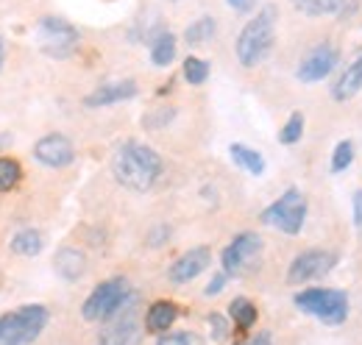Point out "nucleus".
<instances>
[{"label":"nucleus","mask_w":362,"mask_h":345,"mask_svg":"<svg viewBox=\"0 0 362 345\" xmlns=\"http://www.w3.org/2000/svg\"><path fill=\"white\" fill-rule=\"evenodd\" d=\"M301 134H304V115H301V112H293L290 120L279 131V142H281V145H296V142L301 139Z\"/></svg>","instance_id":"obj_26"},{"label":"nucleus","mask_w":362,"mask_h":345,"mask_svg":"<svg viewBox=\"0 0 362 345\" xmlns=\"http://www.w3.org/2000/svg\"><path fill=\"white\" fill-rule=\"evenodd\" d=\"M354 226H357V231L362 234V189L354 192Z\"/></svg>","instance_id":"obj_31"},{"label":"nucleus","mask_w":362,"mask_h":345,"mask_svg":"<svg viewBox=\"0 0 362 345\" xmlns=\"http://www.w3.org/2000/svg\"><path fill=\"white\" fill-rule=\"evenodd\" d=\"M351 162H354V145H351L349 139L337 142V148H334V153H332V170L334 172L346 170Z\"/></svg>","instance_id":"obj_27"},{"label":"nucleus","mask_w":362,"mask_h":345,"mask_svg":"<svg viewBox=\"0 0 362 345\" xmlns=\"http://www.w3.org/2000/svg\"><path fill=\"white\" fill-rule=\"evenodd\" d=\"M181 73H184L187 84H192V86L206 84V78H209V62H204V59H198V56H187Z\"/></svg>","instance_id":"obj_25"},{"label":"nucleus","mask_w":362,"mask_h":345,"mask_svg":"<svg viewBox=\"0 0 362 345\" xmlns=\"http://www.w3.org/2000/svg\"><path fill=\"white\" fill-rule=\"evenodd\" d=\"M237 345H271V332H259L254 340H248V343H237Z\"/></svg>","instance_id":"obj_33"},{"label":"nucleus","mask_w":362,"mask_h":345,"mask_svg":"<svg viewBox=\"0 0 362 345\" xmlns=\"http://www.w3.org/2000/svg\"><path fill=\"white\" fill-rule=\"evenodd\" d=\"M228 8H234V11H240V14H245V11H251L254 6H257V0H226Z\"/></svg>","instance_id":"obj_32"},{"label":"nucleus","mask_w":362,"mask_h":345,"mask_svg":"<svg viewBox=\"0 0 362 345\" xmlns=\"http://www.w3.org/2000/svg\"><path fill=\"white\" fill-rule=\"evenodd\" d=\"M304 220H307V198L296 187L281 192V198H276L271 206L259 215V223L271 226L281 234H290V237H296L304 228Z\"/></svg>","instance_id":"obj_6"},{"label":"nucleus","mask_w":362,"mask_h":345,"mask_svg":"<svg viewBox=\"0 0 362 345\" xmlns=\"http://www.w3.org/2000/svg\"><path fill=\"white\" fill-rule=\"evenodd\" d=\"M179 317V306L173 301H156L145 312V332L148 334H165Z\"/></svg>","instance_id":"obj_15"},{"label":"nucleus","mask_w":362,"mask_h":345,"mask_svg":"<svg viewBox=\"0 0 362 345\" xmlns=\"http://www.w3.org/2000/svg\"><path fill=\"white\" fill-rule=\"evenodd\" d=\"M340 62V50L334 47L332 42H320L315 45L298 64L296 70V78L304 81V84H315V81H323Z\"/></svg>","instance_id":"obj_11"},{"label":"nucleus","mask_w":362,"mask_h":345,"mask_svg":"<svg viewBox=\"0 0 362 345\" xmlns=\"http://www.w3.org/2000/svg\"><path fill=\"white\" fill-rule=\"evenodd\" d=\"M156 345H204V343L192 332H170V334L165 332V334H159V343Z\"/></svg>","instance_id":"obj_28"},{"label":"nucleus","mask_w":362,"mask_h":345,"mask_svg":"<svg viewBox=\"0 0 362 345\" xmlns=\"http://www.w3.org/2000/svg\"><path fill=\"white\" fill-rule=\"evenodd\" d=\"M23 181V168L11 156H0V192H11Z\"/></svg>","instance_id":"obj_24"},{"label":"nucleus","mask_w":362,"mask_h":345,"mask_svg":"<svg viewBox=\"0 0 362 345\" xmlns=\"http://www.w3.org/2000/svg\"><path fill=\"white\" fill-rule=\"evenodd\" d=\"M301 14L307 17H326V14H337L343 11V6L349 0H290Z\"/></svg>","instance_id":"obj_23"},{"label":"nucleus","mask_w":362,"mask_h":345,"mask_svg":"<svg viewBox=\"0 0 362 345\" xmlns=\"http://www.w3.org/2000/svg\"><path fill=\"white\" fill-rule=\"evenodd\" d=\"M53 264H56V273L62 279H67V281L81 279L84 270H87V259H84V254L78 248H62L56 254V259H53Z\"/></svg>","instance_id":"obj_17"},{"label":"nucleus","mask_w":362,"mask_h":345,"mask_svg":"<svg viewBox=\"0 0 362 345\" xmlns=\"http://www.w3.org/2000/svg\"><path fill=\"white\" fill-rule=\"evenodd\" d=\"M134 95H136V81H112V84H103V86H98V89H92L90 95L84 98V106L100 109V106H112V103L132 100Z\"/></svg>","instance_id":"obj_14"},{"label":"nucleus","mask_w":362,"mask_h":345,"mask_svg":"<svg viewBox=\"0 0 362 345\" xmlns=\"http://www.w3.org/2000/svg\"><path fill=\"white\" fill-rule=\"evenodd\" d=\"M257 306L248 301V298H234L228 303V320L237 326V334H245L254 323H257Z\"/></svg>","instance_id":"obj_20"},{"label":"nucleus","mask_w":362,"mask_h":345,"mask_svg":"<svg viewBox=\"0 0 362 345\" xmlns=\"http://www.w3.org/2000/svg\"><path fill=\"white\" fill-rule=\"evenodd\" d=\"M176 37L170 31H159L153 40H151V62L156 67H170V62L176 59Z\"/></svg>","instance_id":"obj_19"},{"label":"nucleus","mask_w":362,"mask_h":345,"mask_svg":"<svg viewBox=\"0 0 362 345\" xmlns=\"http://www.w3.org/2000/svg\"><path fill=\"white\" fill-rule=\"evenodd\" d=\"M362 89V50L357 53V59L340 73V78L334 81V89H332V98L334 100H349V98H354L357 92Z\"/></svg>","instance_id":"obj_16"},{"label":"nucleus","mask_w":362,"mask_h":345,"mask_svg":"<svg viewBox=\"0 0 362 345\" xmlns=\"http://www.w3.org/2000/svg\"><path fill=\"white\" fill-rule=\"evenodd\" d=\"M162 172V156L142 145V142H123L112 156V175L120 187L132 192H148Z\"/></svg>","instance_id":"obj_1"},{"label":"nucleus","mask_w":362,"mask_h":345,"mask_svg":"<svg viewBox=\"0 0 362 345\" xmlns=\"http://www.w3.org/2000/svg\"><path fill=\"white\" fill-rule=\"evenodd\" d=\"M170 3H179V0H170Z\"/></svg>","instance_id":"obj_35"},{"label":"nucleus","mask_w":362,"mask_h":345,"mask_svg":"<svg viewBox=\"0 0 362 345\" xmlns=\"http://www.w3.org/2000/svg\"><path fill=\"white\" fill-rule=\"evenodd\" d=\"M45 245V237L40 228H20L14 237H11V251L20 254V257H37Z\"/></svg>","instance_id":"obj_18"},{"label":"nucleus","mask_w":362,"mask_h":345,"mask_svg":"<svg viewBox=\"0 0 362 345\" xmlns=\"http://www.w3.org/2000/svg\"><path fill=\"white\" fill-rule=\"evenodd\" d=\"M142 343V326L136 320L134 298L126 303L117 315L103 320V329L98 334V345H139Z\"/></svg>","instance_id":"obj_9"},{"label":"nucleus","mask_w":362,"mask_h":345,"mask_svg":"<svg viewBox=\"0 0 362 345\" xmlns=\"http://www.w3.org/2000/svg\"><path fill=\"white\" fill-rule=\"evenodd\" d=\"M212 262V251L209 245H195L189 251H184L170 267H168V279L173 284H189L192 279H198Z\"/></svg>","instance_id":"obj_13"},{"label":"nucleus","mask_w":362,"mask_h":345,"mask_svg":"<svg viewBox=\"0 0 362 345\" xmlns=\"http://www.w3.org/2000/svg\"><path fill=\"white\" fill-rule=\"evenodd\" d=\"M50 312L42 303H28L0 315V345H31L45 332Z\"/></svg>","instance_id":"obj_3"},{"label":"nucleus","mask_w":362,"mask_h":345,"mask_svg":"<svg viewBox=\"0 0 362 345\" xmlns=\"http://www.w3.org/2000/svg\"><path fill=\"white\" fill-rule=\"evenodd\" d=\"M215 31H218L215 17H198L195 23H189V25H187V31H184V42L189 45V47L206 45L212 37H215Z\"/></svg>","instance_id":"obj_22"},{"label":"nucleus","mask_w":362,"mask_h":345,"mask_svg":"<svg viewBox=\"0 0 362 345\" xmlns=\"http://www.w3.org/2000/svg\"><path fill=\"white\" fill-rule=\"evenodd\" d=\"M276 6H262L245 25L243 31L237 34V42H234V53H237V62L245 67V70H254L259 67L273 50L276 42Z\"/></svg>","instance_id":"obj_2"},{"label":"nucleus","mask_w":362,"mask_h":345,"mask_svg":"<svg viewBox=\"0 0 362 345\" xmlns=\"http://www.w3.org/2000/svg\"><path fill=\"white\" fill-rule=\"evenodd\" d=\"M34 159H37L40 165H45V168L59 170V168L73 165L76 148H73V142H70L64 134H45V136L37 139V145H34Z\"/></svg>","instance_id":"obj_12"},{"label":"nucleus","mask_w":362,"mask_h":345,"mask_svg":"<svg viewBox=\"0 0 362 345\" xmlns=\"http://www.w3.org/2000/svg\"><path fill=\"white\" fill-rule=\"evenodd\" d=\"M206 323H209L212 337H215L218 343H221V340H226L228 332H231V329H228V320L223 317V315H218V312H215V315H209V317H206Z\"/></svg>","instance_id":"obj_29"},{"label":"nucleus","mask_w":362,"mask_h":345,"mask_svg":"<svg viewBox=\"0 0 362 345\" xmlns=\"http://www.w3.org/2000/svg\"><path fill=\"white\" fill-rule=\"evenodd\" d=\"M226 273H218V276H215V279H212V281H209V284H206V290H204V296H206V298H209V296H218V293H221V290H223V287H226Z\"/></svg>","instance_id":"obj_30"},{"label":"nucleus","mask_w":362,"mask_h":345,"mask_svg":"<svg viewBox=\"0 0 362 345\" xmlns=\"http://www.w3.org/2000/svg\"><path fill=\"white\" fill-rule=\"evenodd\" d=\"M3 64H6V42H3V37H0V70H3Z\"/></svg>","instance_id":"obj_34"},{"label":"nucleus","mask_w":362,"mask_h":345,"mask_svg":"<svg viewBox=\"0 0 362 345\" xmlns=\"http://www.w3.org/2000/svg\"><path fill=\"white\" fill-rule=\"evenodd\" d=\"M37 45L50 59H70L78 47V31L62 17H42L37 25Z\"/></svg>","instance_id":"obj_7"},{"label":"nucleus","mask_w":362,"mask_h":345,"mask_svg":"<svg viewBox=\"0 0 362 345\" xmlns=\"http://www.w3.org/2000/svg\"><path fill=\"white\" fill-rule=\"evenodd\" d=\"M132 298H134V293H132L126 279H120V276L117 279H106L90 293V298L81 306V315L90 323H103L112 315H117Z\"/></svg>","instance_id":"obj_5"},{"label":"nucleus","mask_w":362,"mask_h":345,"mask_svg":"<svg viewBox=\"0 0 362 345\" xmlns=\"http://www.w3.org/2000/svg\"><path fill=\"white\" fill-rule=\"evenodd\" d=\"M293 303L315 317L326 326H340L346 317H349V296L343 290H334V287H313V290H301L296 293Z\"/></svg>","instance_id":"obj_4"},{"label":"nucleus","mask_w":362,"mask_h":345,"mask_svg":"<svg viewBox=\"0 0 362 345\" xmlns=\"http://www.w3.org/2000/svg\"><path fill=\"white\" fill-rule=\"evenodd\" d=\"M259 257H262V237L254 231H243L223 248L221 264L226 276H243L257 264Z\"/></svg>","instance_id":"obj_8"},{"label":"nucleus","mask_w":362,"mask_h":345,"mask_svg":"<svg viewBox=\"0 0 362 345\" xmlns=\"http://www.w3.org/2000/svg\"><path fill=\"white\" fill-rule=\"evenodd\" d=\"M228 153H231V159H234L245 172H251V175H262V172H265V159H262V153H257L254 148L234 142V145L228 148Z\"/></svg>","instance_id":"obj_21"},{"label":"nucleus","mask_w":362,"mask_h":345,"mask_svg":"<svg viewBox=\"0 0 362 345\" xmlns=\"http://www.w3.org/2000/svg\"><path fill=\"white\" fill-rule=\"evenodd\" d=\"M337 264V257L332 251H304L290 262V270H287V281L290 284H307V281H315L323 279L332 267Z\"/></svg>","instance_id":"obj_10"}]
</instances>
